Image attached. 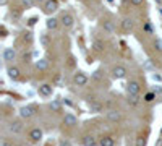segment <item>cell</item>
Returning <instances> with one entry per match:
<instances>
[{"instance_id": "obj_1", "label": "cell", "mask_w": 162, "mask_h": 146, "mask_svg": "<svg viewBox=\"0 0 162 146\" xmlns=\"http://www.w3.org/2000/svg\"><path fill=\"white\" fill-rule=\"evenodd\" d=\"M88 76H86L83 72H78V73H75V76H73V83L76 86H86L88 85Z\"/></svg>"}, {"instance_id": "obj_2", "label": "cell", "mask_w": 162, "mask_h": 146, "mask_svg": "<svg viewBox=\"0 0 162 146\" xmlns=\"http://www.w3.org/2000/svg\"><path fill=\"white\" fill-rule=\"evenodd\" d=\"M34 114H36V109H34L33 106H25V107L19 109V115H21L23 119H31Z\"/></svg>"}, {"instance_id": "obj_3", "label": "cell", "mask_w": 162, "mask_h": 146, "mask_svg": "<svg viewBox=\"0 0 162 146\" xmlns=\"http://www.w3.org/2000/svg\"><path fill=\"white\" fill-rule=\"evenodd\" d=\"M57 10H58V2L57 0H47V2L44 3V11L47 15L54 13V11H57Z\"/></svg>"}, {"instance_id": "obj_4", "label": "cell", "mask_w": 162, "mask_h": 146, "mask_svg": "<svg viewBox=\"0 0 162 146\" xmlns=\"http://www.w3.org/2000/svg\"><path fill=\"white\" fill-rule=\"evenodd\" d=\"M126 91L128 94H133V96H138L140 94V83L138 81H128V85H126Z\"/></svg>"}, {"instance_id": "obj_5", "label": "cell", "mask_w": 162, "mask_h": 146, "mask_svg": "<svg viewBox=\"0 0 162 146\" xmlns=\"http://www.w3.org/2000/svg\"><path fill=\"white\" fill-rule=\"evenodd\" d=\"M60 21H62L63 28H66V29L73 28V25H75V19H73V16H72L70 13H65V15H63V16L60 18Z\"/></svg>"}, {"instance_id": "obj_6", "label": "cell", "mask_w": 162, "mask_h": 146, "mask_svg": "<svg viewBox=\"0 0 162 146\" xmlns=\"http://www.w3.org/2000/svg\"><path fill=\"white\" fill-rule=\"evenodd\" d=\"M15 58H16V50L11 49V47H7V49L3 50V60L5 62H13Z\"/></svg>"}, {"instance_id": "obj_7", "label": "cell", "mask_w": 162, "mask_h": 146, "mask_svg": "<svg viewBox=\"0 0 162 146\" xmlns=\"http://www.w3.org/2000/svg\"><path fill=\"white\" fill-rule=\"evenodd\" d=\"M8 130H10V133H21L23 132V125H21V122H18V120H13V122H10L8 124Z\"/></svg>"}, {"instance_id": "obj_8", "label": "cell", "mask_w": 162, "mask_h": 146, "mask_svg": "<svg viewBox=\"0 0 162 146\" xmlns=\"http://www.w3.org/2000/svg\"><path fill=\"white\" fill-rule=\"evenodd\" d=\"M112 75L115 78H123L125 75H126V68H125V67H122V65H117V67H113Z\"/></svg>"}, {"instance_id": "obj_9", "label": "cell", "mask_w": 162, "mask_h": 146, "mask_svg": "<svg viewBox=\"0 0 162 146\" xmlns=\"http://www.w3.org/2000/svg\"><path fill=\"white\" fill-rule=\"evenodd\" d=\"M63 124L68 125V127H73V125H76V117H75L73 114H65V117H63Z\"/></svg>"}, {"instance_id": "obj_10", "label": "cell", "mask_w": 162, "mask_h": 146, "mask_svg": "<svg viewBox=\"0 0 162 146\" xmlns=\"http://www.w3.org/2000/svg\"><path fill=\"white\" fill-rule=\"evenodd\" d=\"M39 94H42V96H50L52 94V85H41L39 86Z\"/></svg>"}, {"instance_id": "obj_11", "label": "cell", "mask_w": 162, "mask_h": 146, "mask_svg": "<svg viewBox=\"0 0 162 146\" xmlns=\"http://www.w3.org/2000/svg\"><path fill=\"white\" fill-rule=\"evenodd\" d=\"M29 138H31L33 141H39V140L42 138V130H41V128H33V130L29 132Z\"/></svg>"}, {"instance_id": "obj_12", "label": "cell", "mask_w": 162, "mask_h": 146, "mask_svg": "<svg viewBox=\"0 0 162 146\" xmlns=\"http://www.w3.org/2000/svg\"><path fill=\"white\" fill-rule=\"evenodd\" d=\"M107 119L110 122H118L122 119V114L118 112V110H109V112H107Z\"/></svg>"}, {"instance_id": "obj_13", "label": "cell", "mask_w": 162, "mask_h": 146, "mask_svg": "<svg viewBox=\"0 0 162 146\" xmlns=\"http://www.w3.org/2000/svg\"><path fill=\"white\" fill-rule=\"evenodd\" d=\"M19 68H16V67H10L8 68V76L11 78V80H18L19 78Z\"/></svg>"}, {"instance_id": "obj_14", "label": "cell", "mask_w": 162, "mask_h": 146, "mask_svg": "<svg viewBox=\"0 0 162 146\" xmlns=\"http://www.w3.org/2000/svg\"><path fill=\"white\" fill-rule=\"evenodd\" d=\"M99 145L101 146H113V145H115V140H113L112 136H102Z\"/></svg>"}, {"instance_id": "obj_15", "label": "cell", "mask_w": 162, "mask_h": 146, "mask_svg": "<svg viewBox=\"0 0 162 146\" xmlns=\"http://www.w3.org/2000/svg\"><path fill=\"white\" fill-rule=\"evenodd\" d=\"M83 145L84 146H96V138H94L93 135H88V136H84L83 138Z\"/></svg>"}, {"instance_id": "obj_16", "label": "cell", "mask_w": 162, "mask_h": 146, "mask_svg": "<svg viewBox=\"0 0 162 146\" xmlns=\"http://www.w3.org/2000/svg\"><path fill=\"white\" fill-rule=\"evenodd\" d=\"M57 26H58V19H55V18H49L47 19V28L49 29H57Z\"/></svg>"}, {"instance_id": "obj_17", "label": "cell", "mask_w": 162, "mask_h": 146, "mask_svg": "<svg viewBox=\"0 0 162 146\" xmlns=\"http://www.w3.org/2000/svg\"><path fill=\"white\" fill-rule=\"evenodd\" d=\"M122 26H123V29H125V31H130V29L133 28V23H131V19H130V18H125L123 21H122Z\"/></svg>"}, {"instance_id": "obj_18", "label": "cell", "mask_w": 162, "mask_h": 146, "mask_svg": "<svg viewBox=\"0 0 162 146\" xmlns=\"http://www.w3.org/2000/svg\"><path fill=\"white\" fill-rule=\"evenodd\" d=\"M102 28H104L105 31H109V33H112V31H113L112 21H107V19H105V21H102Z\"/></svg>"}, {"instance_id": "obj_19", "label": "cell", "mask_w": 162, "mask_h": 146, "mask_svg": "<svg viewBox=\"0 0 162 146\" xmlns=\"http://www.w3.org/2000/svg\"><path fill=\"white\" fill-rule=\"evenodd\" d=\"M94 50H96V52H102V50H104V42L102 41H94Z\"/></svg>"}, {"instance_id": "obj_20", "label": "cell", "mask_w": 162, "mask_h": 146, "mask_svg": "<svg viewBox=\"0 0 162 146\" xmlns=\"http://www.w3.org/2000/svg\"><path fill=\"white\" fill-rule=\"evenodd\" d=\"M128 104H130V106H138V96L128 94Z\"/></svg>"}, {"instance_id": "obj_21", "label": "cell", "mask_w": 162, "mask_h": 146, "mask_svg": "<svg viewBox=\"0 0 162 146\" xmlns=\"http://www.w3.org/2000/svg\"><path fill=\"white\" fill-rule=\"evenodd\" d=\"M47 67H49V62H47V60H44V58L37 62V68H39V70H46Z\"/></svg>"}, {"instance_id": "obj_22", "label": "cell", "mask_w": 162, "mask_h": 146, "mask_svg": "<svg viewBox=\"0 0 162 146\" xmlns=\"http://www.w3.org/2000/svg\"><path fill=\"white\" fill-rule=\"evenodd\" d=\"M154 47H156L159 52H162V39H156V41H154Z\"/></svg>"}, {"instance_id": "obj_23", "label": "cell", "mask_w": 162, "mask_h": 146, "mask_svg": "<svg viewBox=\"0 0 162 146\" xmlns=\"http://www.w3.org/2000/svg\"><path fill=\"white\" fill-rule=\"evenodd\" d=\"M91 112H101V106L99 104H89Z\"/></svg>"}, {"instance_id": "obj_24", "label": "cell", "mask_w": 162, "mask_h": 146, "mask_svg": "<svg viewBox=\"0 0 162 146\" xmlns=\"http://www.w3.org/2000/svg\"><path fill=\"white\" fill-rule=\"evenodd\" d=\"M154 96H156V93H148V94L144 96V101H146V102H151V101L154 99Z\"/></svg>"}, {"instance_id": "obj_25", "label": "cell", "mask_w": 162, "mask_h": 146, "mask_svg": "<svg viewBox=\"0 0 162 146\" xmlns=\"http://www.w3.org/2000/svg\"><path fill=\"white\" fill-rule=\"evenodd\" d=\"M50 107H52V109L55 110V112H58V110H60V104H58L57 101H54L52 104H50Z\"/></svg>"}, {"instance_id": "obj_26", "label": "cell", "mask_w": 162, "mask_h": 146, "mask_svg": "<svg viewBox=\"0 0 162 146\" xmlns=\"http://www.w3.org/2000/svg\"><path fill=\"white\" fill-rule=\"evenodd\" d=\"M21 3H23L25 7H31V5H34L36 2H34V0H21Z\"/></svg>"}, {"instance_id": "obj_27", "label": "cell", "mask_w": 162, "mask_h": 146, "mask_svg": "<svg viewBox=\"0 0 162 146\" xmlns=\"http://www.w3.org/2000/svg\"><path fill=\"white\" fill-rule=\"evenodd\" d=\"M130 2H131V5H143V0H130Z\"/></svg>"}, {"instance_id": "obj_28", "label": "cell", "mask_w": 162, "mask_h": 146, "mask_svg": "<svg viewBox=\"0 0 162 146\" xmlns=\"http://www.w3.org/2000/svg\"><path fill=\"white\" fill-rule=\"evenodd\" d=\"M0 146H13V145H10L7 140H2V141H0Z\"/></svg>"}, {"instance_id": "obj_29", "label": "cell", "mask_w": 162, "mask_h": 146, "mask_svg": "<svg viewBox=\"0 0 162 146\" xmlns=\"http://www.w3.org/2000/svg\"><path fill=\"white\" fill-rule=\"evenodd\" d=\"M60 146H72L70 141H60Z\"/></svg>"}, {"instance_id": "obj_30", "label": "cell", "mask_w": 162, "mask_h": 146, "mask_svg": "<svg viewBox=\"0 0 162 146\" xmlns=\"http://www.w3.org/2000/svg\"><path fill=\"white\" fill-rule=\"evenodd\" d=\"M144 29H146V31H148V33H151V26H149V25H148V23H146V25H144Z\"/></svg>"}, {"instance_id": "obj_31", "label": "cell", "mask_w": 162, "mask_h": 146, "mask_svg": "<svg viewBox=\"0 0 162 146\" xmlns=\"http://www.w3.org/2000/svg\"><path fill=\"white\" fill-rule=\"evenodd\" d=\"M138 146H144V140H138Z\"/></svg>"}, {"instance_id": "obj_32", "label": "cell", "mask_w": 162, "mask_h": 146, "mask_svg": "<svg viewBox=\"0 0 162 146\" xmlns=\"http://www.w3.org/2000/svg\"><path fill=\"white\" fill-rule=\"evenodd\" d=\"M7 2H8V0H0V3H2V5H7Z\"/></svg>"}, {"instance_id": "obj_33", "label": "cell", "mask_w": 162, "mask_h": 146, "mask_svg": "<svg viewBox=\"0 0 162 146\" xmlns=\"http://www.w3.org/2000/svg\"><path fill=\"white\" fill-rule=\"evenodd\" d=\"M34 2H36V3H42L44 0H34Z\"/></svg>"}, {"instance_id": "obj_34", "label": "cell", "mask_w": 162, "mask_h": 146, "mask_svg": "<svg viewBox=\"0 0 162 146\" xmlns=\"http://www.w3.org/2000/svg\"><path fill=\"white\" fill-rule=\"evenodd\" d=\"M156 2H157V3H162V0H156Z\"/></svg>"}]
</instances>
